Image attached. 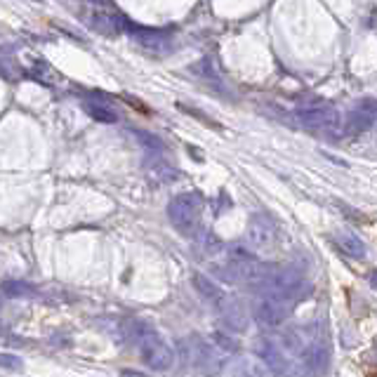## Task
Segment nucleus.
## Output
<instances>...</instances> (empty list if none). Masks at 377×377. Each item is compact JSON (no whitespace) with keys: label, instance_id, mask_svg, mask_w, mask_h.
I'll return each instance as SVG.
<instances>
[{"label":"nucleus","instance_id":"9","mask_svg":"<svg viewBox=\"0 0 377 377\" xmlns=\"http://www.w3.org/2000/svg\"><path fill=\"white\" fill-rule=\"evenodd\" d=\"M257 352H260V356H262V361L267 363L269 370H271L276 377H290V366H288L286 356L281 354V349L276 347L274 342L262 340L260 347H257Z\"/></svg>","mask_w":377,"mask_h":377},{"label":"nucleus","instance_id":"10","mask_svg":"<svg viewBox=\"0 0 377 377\" xmlns=\"http://www.w3.org/2000/svg\"><path fill=\"white\" fill-rule=\"evenodd\" d=\"M330 241H333L338 250H342L345 255H349V257H354V260H363V257H366V245H363V241L356 238L354 234L340 231V234L330 236Z\"/></svg>","mask_w":377,"mask_h":377},{"label":"nucleus","instance_id":"14","mask_svg":"<svg viewBox=\"0 0 377 377\" xmlns=\"http://www.w3.org/2000/svg\"><path fill=\"white\" fill-rule=\"evenodd\" d=\"M120 330H123V338L127 342H141V340L146 338V335L151 333V328L146 326L144 321H137V319L125 321L123 326H120Z\"/></svg>","mask_w":377,"mask_h":377},{"label":"nucleus","instance_id":"6","mask_svg":"<svg viewBox=\"0 0 377 377\" xmlns=\"http://www.w3.org/2000/svg\"><path fill=\"white\" fill-rule=\"evenodd\" d=\"M328 366H330L328 342L316 338L314 342H309L307 349L302 352V370H305L309 377H321L328 373Z\"/></svg>","mask_w":377,"mask_h":377},{"label":"nucleus","instance_id":"15","mask_svg":"<svg viewBox=\"0 0 377 377\" xmlns=\"http://www.w3.org/2000/svg\"><path fill=\"white\" fill-rule=\"evenodd\" d=\"M234 377H267V370L257 361H241L234 370Z\"/></svg>","mask_w":377,"mask_h":377},{"label":"nucleus","instance_id":"12","mask_svg":"<svg viewBox=\"0 0 377 377\" xmlns=\"http://www.w3.org/2000/svg\"><path fill=\"white\" fill-rule=\"evenodd\" d=\"M193 283H196V290L203 295V298L210 302V305L217 307V309L226 302V295L222 293V288L217 286V283H212L210 279H205V276L196 274V276H193Z\"/></svg>","mask_w":377,"mask_h":377},{"label":"nucleus","instance_id":"5","mask_svg":"<svg viewBox=\"0 0 377 377\" xmlns=\"http://www.w3.org/2000/svg\"><path fill=\"white\" fill-rule=\"evenodd\" d=\"M290 309H293L290 302H286V300L276 298V295H271V293H267L264 298L257 300V305H255V316H257V321L262 323V326L276 328L288 319Z\"/></svg>","mask_w":377,"mask_h":377},{"label":"nucleus","instance_id":"20","mask_svg":"<svg viewBox=\"0 0 377 377\" xmlns=\"http://www.w3.org/2000/svg\"><path fill=\"white\" fill-rule=\"evenodd\" d=\"M123 377H146V375L137 373V370H123Z\"/></svg>","mask_w":377,"mask_h":377},{"label":"nucleus","instance_id":"19","mask_svg":"<svg viewBox=\"0 0 377 377\" xmlns=\"http://www.w3.org/2000/svg\"><path fill=\"white\" fill-rule=\"evenodd\" d=\"M3 290L8 295H26V293H29V288L22 286V283H15V286H12V283H5Z\"/></svg>","mask_w":377,"mask_h":377},{"label":"nucleus","instance_id":"1","mask_svg":"<svg viewBox=\"0 0 377 377\" xmlns=\"http://www.w3.org/2000/svg\"><path fill=\"white\" fill-rule=\"evenodd\" d=\"M300 123L312 130L314 134H326V137H335L342 130L340 113L333 106H305L298 111Z\"/></svg>","mask_w":377,"mask_h":377},{"label":"nucleus","instance_id":"21","mask_svg":"<svg viewBox=\"0 0 377 377\" xmlns=\"http://www.w3.org/2000/svg\"><path fill=\"white\" fill-rule=\"evenodd\" d=\"M368 283H370V286H373V288H375V290H377V269H375V271H373V274H370V279H368Z\"/></svg>","mask_w":377,"mask_h":377},{"label":"nucleus","instance_id":"2","mask_svg":"<svg viewBox=\"0 0 377 377\" xmlns=\"http://www.w3.org/2000/svg\"><path fill=\"white\" fill-rule=\"evenodd\" d=\"M167 217L181 234H193L200 224V198L196 193L177 196L167 207Z\"/></svg>","mask_w":377,"mask_h":377},{"label":"nucleus","instance_id":"13","mask_svg":"<svg viewBox=\"0 0 377 377\" xmlns=\"http://www.w3.org/2000/svg\"><path fill=\"white\" fill-rule=\"evenodd\" d=\"M139 43L144 47H149L151 52H170L172 45H170V38L165 33H158V31H146L139 36Z\"/></svg>","mask_w":377,"mask_h":377},{"label":"nucleus","instance_id":"17","mask_svg":"<svg viewBox=\"0 0 377 377\" xmlns=\"http://www.w3.org/2000/svg\"><path fill=\"white\" fill-rule=\"evenodd\" d=\"M137 137L141 139V144L144 146H149V149H153V151H163L165 146H163V141H160L158 137H153V134H149V132H141V130H137Z\"/></svg>","mask_w":377,"mask_h":377},{"label":"nucleus","instance_id":"11","mask_svg":"<svg viewBox=\"0 0 377 377\" xmlns=\"http://www.w3.org/2000/svg\"><path fill=\"white\" fill-rule=\"evenodd\" d=\"M219 312L222 316H224V323L231 330H245L248 326V316L243 312V307H241V302H236V300H226L224 305L219 307Z\"/></svg>","mask_w":377,"mask_h":377},{"label":"nucleus","instance_id":"16","mask_svg":"<svg viewBox=\"0 0 377 377\" xmlns=\"http://www.w3.org/2000/svg\"><path fill=\"white\" fill-rule=\"evenodd\" d=\"M85 109H87V113H90L92 118L102 120V123H116V118H118L111 109H106V106H99V104H87Z\"/></svg>","mask_w":377,"mask_h":377},{"label":"nucleus","instance_id":"18","mask_svg":"<svg viewBox=\"0 0 377 377\" xmlns=\"http://www.w3.org/2000/svg\"><path fill=\"white\" fill-rule=\"evenodd\" d=\"M0 366L10 368V370H19V368H22V363H19L15 356H10V354H0Z\"/></svg>","mask_w":377,"mask_h":377},{"label":"nucleus","instance_id":"8","mask_svg":"<svg viewBox=\"0 0 377 377\" xmlns=\"http://www.w3.org/2000/svg\"><path fill=\"white\" fill-rule=\"evenodd\" d=\"M188 359H191L193 366L205 375H212L219 370V354L215 352L210 345H205L203 340L188 342Z\"/></svg>","mask_w":377,"mask_h":377},{"label":"nucleus","instance_id":"3","mask_svg":"<svg viewBox=\"0 0 377 377\" xmlns=\"http://www.w3.org/2000/svg\"><path fill=\"white\" fill-rule=\"evenodd\" d=\"M141 356H144V363L156 373H165L174 366V352L170 345H165L163 340L156 338L153 333L146 335L141 340Z\"/></svg>","mask_w":377,"mask_h":377},{"label":"nucleus","instance_id":"4","mask_svg":"<svg viewBox=\"0 0 377 377\" xmlns=\"http://www.w3.org/2000/svg\"><path fill=\"white\" fill-rule=\"evenodd\" d=\"M248 241L255 250H274L279 243V226L267 215H255L248 224Z\"/></svg>","mask_w":377,"mask_h":377},{"label":"nucleus","instance_id":"7","mask_svg":"<svg viewBox=\"0 0 377 377\" xmlns=\"http://www.w3.org/2000/svg\"><path fill=\"white\" fill-rule=\"evenodd\" d=\"M377 120V99H361L347 116V134H361Z\"/></svg>","mask_w":377,"mask_h":377}]
</instances>
